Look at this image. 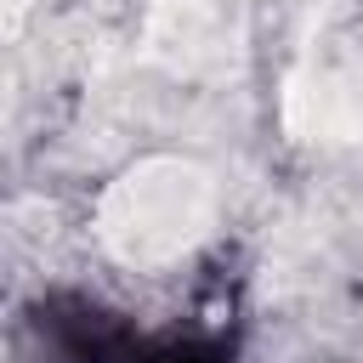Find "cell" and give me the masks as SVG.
<instances>
[{"instance_id": "cell-1", "label": "cell", "mask_w": 363, "mask_h": 363, "mask_svg": "<svg viewBox=\"0 0 363 363\" xmlns=\"http://www.w3.org/2000/svg\"><path fill=\"white\" fill-rule=\"evenodd\" d=\"M28 329L45 363H136L142 352L136 323L85 289H45L28 312Z\"/></svg>"}]
</instances>
